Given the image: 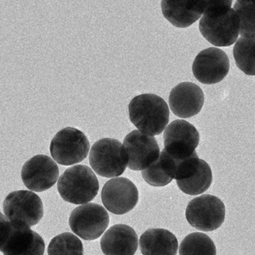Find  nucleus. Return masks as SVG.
Listing matches in <instances>:
<instances>
[{
	"mask_svg": "<svg viewBox=\"0 0 255 255\" xmlns=\"http://www.w3.org/2000/svg\"><path fill=\"white\" fill-rule=\"evenodd\" d=\"M11 223L12 232L2 249L3 255H44L45 243L38 233L24 222Z\"/></svg>",
	"mask_w": 255,
	"mask_h": 255,
	"instance_id": "obj_15",
	"label": "nucleus"
},
{
	"mask_svg": "<svg viewBox=\"0 0 255 255\" xmlns=\"http://www.w3.org/2000/svg\"><path fill=\"white\" fill-rule=\"evenodd\" d=\"M229 69L228 55L221 49L214 47L200 52L192 65L195 78L205 85L216 84L222 81L228 75Z\"/></svg>",
	"mask_w": 255,
	"mask_h": 255,
	"instance_id": "obj_13",
	"label": "nucleus"
},
{
	"mask_svg": "<svg viewBox=\"0 0 255 255\" xmlns=\"http://www.w3.org/2000/svg\"><path fill=\"white\" fill-rule=\"evenodd\" d=\"M89 163L95 172L101 177H119L128 166L123 144L115 138L98 140L91 149Z\"/></svg>",
	"mask_w": 255,
	"mask_h": 255,
	"instance_id": "obj_4",
	"label": "nucleus"
},
{
	"mask_svg": "<svg viewBox=\"0 0 255 255\" xmlns=\"http://www.w3.org/2000/svg\"><path fill=\"white\" fill-rule=\"evenodd\" d=\"M169 107L172 113L181 119H189L201 112L204 95L199 86L185 82L176 86L170 92Z\"/></svg>",
	"mask_w": 255,
	"mask_h": 255,
	"instance_id": "obj_14",
	"label": "nucleus"
},
{
	"mask_svg": "<svg viewBox=\"0 0 255 255\" xmlns=\"http://www.w3.org/2000/svg\"><path fill=\"white\" fill-rule=\"evenodd\" d=\"M90 143L82 131L66 128L59 131L50 143V150L53 159L62 165L81 162L87 157Z\"/></svg>",
	"mask_w": 255,
	"mask_h": 255,
	"instance_id": "obj_6",
	"label": "nucleus"
},
{
	"mask_svg": "<svg viewBox=\"0 0 255 255\" xmlns=\"http://www.w3.org/2000/svg\"><path fill=\"white\" fill-rule=\"evenodd\" d=\"M255 38H240L234 47L237 66L246 75L255 76Z\"/></svg>",
	"mask_w": 255,
	"mask_h": 255,
	"instance_id": "obj_21",
	"label": "nucleus"
},
{
	"mask_svg": "<svg viewBox=\"0 0 255 255\" xmlns=\"http://www.w3.org/2000/svg\"><path fill=\"white\" fill-rule=\"evenodd\" d=\"M164 151L176 161L187 159L196 153L200 141L196 128L184 120L171 122L163 134Z\"/></svg>",
	"mask_w": 255,
	"mask_h": 255,
	"instance_id": "obj_8",
	"label": "nucleus"
},
{
	"mask_svg": "<svg viewBox=\"0 0 255 255\" xmlns=\"http://www.w3.org/2000/svg\"><path fill=\"white\" fill-rule=\"evenodd\" d=\"M231 5L232 0L206 1L205 10L200 20V32L216 47H229L238 38L240 20Z\"/></svg>",
	"mask_w": 255,
	"mask_h": 255,
	"instance_id": "obj_1",
	"label": "nucleus"
},
{
	"mask_svg": "<svg viewBox=\"0 0 255 255\" xmlns=\"http://www.w3.org/2000/svg\"><path fill=\"white\" fill-rule=\"evenodd\" d=\"M179 255H216V248L207 234L192 233L180 243Z\"/></svg>",
	"mask_w": 255,
	"mask_h": 255,
	"instance_id": "obj_20",
	"label": "nucleus"
},
{
	"mask_svg": "<svg viewBox=\"0 0 255 255\" xmlns=\"http://www.w3.org/2000/svg\"><path fill=\"white\" fill-rule=\"evenodd\" d=\"M48 255H83L81 240L71 233H62L52 239L48 246Z\"/></svg>",
	"mask_w": 255,
	"mask_h": 255,
	"instance_id": "obj_22",
	"label": "nucleus"
},
{
	"mask_svg": "<svg viewBox=\"0 0 255 255\" xmlns=\"http://www.w3.org/2000/svg\"><path fill=\"white\" fill-rule=\"evenodd\" d=\"M139 246L143 255H176L178 241L168 230L151 228L141 234Z\"/></svg>",
	"mask_w": 255,
	"mask_h": 255,
	"instance_id": "obj_18",
	"label": "nucleus"
},
{
	"mask_svg": "<svg viewBox=\"0 0 255 255\" xmlns=\"http://www.w3.org/2000/svg\"><path fill=\"white\" fill-rule=\"evenodd\" d=\"M206 1H162V14L173 26L186 28L201 18Z\"/></svg>",
	"mask_w": 255,
	"mask_h": 255,
	"instance_id": "obj_17",
	"label": "nucleus"
},
{
	"mask_svg": "<svg viewBox=\"0 0 255 255\" xmlns=\"http://www.w3.org/2000/svg\"><path fill=\"white\" fill-rule=\"evenodd\" d=\"M213 182L211 168L207 162L200 159L196 171L188 178L177 180L179 189L190 195H201L207 190Z\"/></svg>",
	"mask_w": 255,
	"mask_h": 255,
	"instance_id": "obj_19",
	"label": "nucleus"
},
{
	"mask_svg": "<svg viewBox=\"0 0 255 255\" xmlns=\"http://www.w3.org/2000/svg\"><path fill=\"white\" fill-rule=\"evenodd\" d=\"M225 206L222 200L213 195L196 197L188 204L186 220L198 231L210 232L218 229L225 222Z\"/></svg>",
	"mask_w": 255,
	"mask_h": 255,
	"instance_id": "obj_5",
	"label": "nucleus"
},
{
	"mask_svg": "<svg viewBox=\"0 0 255 255\" xmlns=\"http://www.w3.org/2000/svg\"><path fill=\"white\" fill-rule=\"evenodd\" d=\"M128 167L133 171H143L159 158L160 151L154 137L138 130L129 132L124 141Z\"/></svg>",
	"mask_w": 255,
	"mask_h": 255,
	"instance_id": "obj_10",
	"label": "nucleus"
},
{
	"mask_svg": "<svg viewBox=\"0 0 255 255\" xmlns=\"http://www.w3.org/2000/svg\"><path fill=\"white\" fill-rule=\"evenodd\" d=\"M4 215L9 222L37 225L44 216L41 198L32 191L19 190L7 195L3 202Z\"/></svg>",
	"mask_w": 255,
	"mask_h": 255,
	"instance_id": "obj_9",
	"label": "nucleus"
},
{
	"mask_svg": "<svg viewBox=\"0 0 255 255\" xmlns=\"http://www.w3.org/2000/svg\"><path fill=\"white\" fill-rule=\"evenodd\" d=\"M233 9L240 20V34L242 38H255V5L251 1H237Z\"/></svg>",
	"mask_w": 255,
	"mask_h": 255,
	"instance_id": "obj_23",
	"label": "nucleus"
},
{
	"mask_svg": "<svg viewBox=\"0 0 255 255\" xmlns=\"http://www.w3.org/2000/svg\"><path fill=\"white\" fill-rule=\"evenodd\" d=\"M59 176L57 164L47 155H36L25 162L21 171L23 183L29 191L41 192L54 186Z\"/></svg>",
	"mask_w": 255,
	"mask_h": 255,
	"instance_id": "obj_12",
	"label": "nucleus"
},
{
	"mask_svg": "<svg viewBox=\"0 0 255 255\" xmlns=\"http://www.w3.org/2000/svg\"><path fill=\"white\" fill-rule=\"evenodd\" d=\"M99 181L87 165H77L68 168L58 180V191L67 202L85 204L98 195Z\"/></svg>",
	"mask_w": 255,
	"mask_h": 255,
	"instance_id": "obj_3",
	"label": "nucleus"
},
{
	"mask_svg": "<svg viewBox=\"0 0 255 255\" xmlns=\"http://www.w3.org/2000/svg\"><path fill=\"white\" fill-rule=\"evenodd\" d=\"M138 246L136 233L123 224L109 228L101 240V250L106 255H134Z\"/></svg>",
	"mask_w": 255,
	"mask_h": 255,
	"instance_id": "obj_16",
	"label": "nucleus"
},
{
	"mask_svg": "<svg viewBox=\"0 0 255 255\" xmlns=\"http://www.w3.org/2000/svg\"><path fill=\"white\" fill-rule=\"evenodd\" d=\"M101 198L107 210L116 215L129 213L138 201L135 185L126 177H116L104 184Z\"/></svg>",
	"mask_w": 255,
	"mask_h": 255,
	"instance_id": "obj_11",
	"label": "nucleus"
},
{
	"mask_svg": "<svg viewBox=\"0 0 255 255\" xmlns=\"http://www.w3.org/2000/svg\"><path fill=\"white\" fill-rule=\"evenodd\" d=\"M12 229V224L7 219L5 215L0 213V252H2L4 246L6 244Z\"/></svg>",
	"mask_w": 255,
	"mask_h": 255,
	"instance_id": "obj_25",
	"label": "nucleus"
},
{
	"mask_svg": "<svg viewBox=\"0 0 255 255\" xmlns=\"http://www.w3.org/2000/svg\"><path fill=\"white\" fill-rule=\"evenodd\" d=\"M110 224L106 209L95 203L76 207L71 213L69 225L76 235L84 240H95L102 236Z\"/></svg>",
	"mask_w": 255,
	"mask_h": 255,
	"instance_id": "obj_7",
	"label": "nucleus"
},
{
	"mask_svg": "<svg viewBox=\"0 0 255 255\" xmlns=\"http://www.w3.org/2000/svg\"><path fill=\"white\" fill-rule=\"evenodd\" d=\"M143 179L152 186H165L169 184L173 179L168 174L160 156L150 165L141 171Z\"/></svg>",
	"mask_w": 255,
	"mask_h": 255,
	"instance_id": "obj_24",
	"label": "nucleus"
},
{
	"mask_svg": "<svg viewBox=\"0 0 255 255\" xmlns=\"http://www.w3.org/2000/svg\"><path fill=\"white\" fill-rule=\"evenodd\" d=\"M168 104L158 95L143 94L129 104V117L139 132L154 136L162 133L169 122Z\"/></svg>",
	"mask_w": 255,
	"mask_h": 255,
	"instance_id": "obj_2",
	"label": "nucleus"
}]
</instances>
